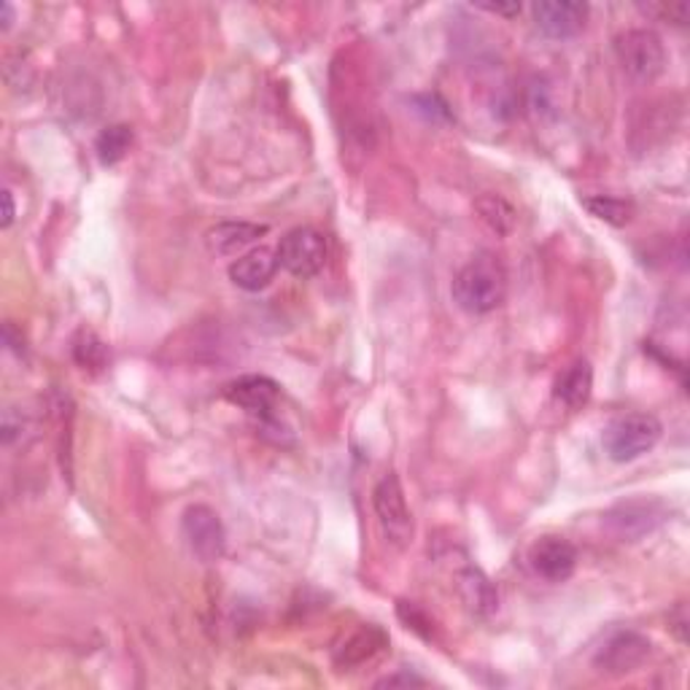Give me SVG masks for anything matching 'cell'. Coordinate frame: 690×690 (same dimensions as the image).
Returning <instances> with one entry per match:
<instances>
[{
	"label": "cell",
	"instance_id": "6da1fadb",
	"mask_svg": "<svg viewBox=\"0 0 690 690\" xmlns=\"http://www.w3.org/2000/svg\"><path fill=\"white\" fill-rule=\"evenodd\" d=\"M451 292L461 311L483 316L502 305L504 294H508V273L496 257L480 254L456 273Z\"/></svg>",
	"mask_w": 690,
	"mask_h": 690
},
{
	"label": "cell",
	"instance_id": "7a4b0ae2",
	"mask_svg": "<svg viewBox=\"0 0 690 690\" xmlns=\"http://www.w3.org/2000/svg\"><path fill=\"white\" fill-rule=\"evenodd\" d=\"M663 424L652 412H624L604 429V451L618 464L639 459L658 446Z\"/></svg>",
	"mask_w": 690,
	"mask_h": 690
},
{
	"label": "cell",
	"instance_id": "3957f363",
	"mask_svg": "<svg viewBox=\"0 0 690 690\" xmlns=\"http://www.w3.org/2000/svg\"><path fill=\"white\" fill-rule=\"evenodd\" d=\"M615 58L631 82L650 84L667 67V46H663L661 35L652 30L634 28L615 39Z\"/></svg>",
	"mask_w": 690,
	"mask_h": 690
},
{
	"label": "cell",
	"instance_id": "277c9868",
	"mask_svg": "<svg viewBox=\"0 0 690 690\" xmlns=\"http://www.w3.org/2000/svg\"><path fill=\"white\" fill-rule=\"evenodd\" d=\"M373 508L388 545H394L397 551H405L412 540V513L408 508V499H405L402 483H399V478L394 472L384 474L378 480V485H375Z\"/></svg>",
	"mask_w": 690,
	"mask_h": 690
},
{
	"label": "cell",
	"instance_id": "5b68a950",
	"mask_svg": "<svg viewBox=\"0 0 690 690\" xmlns=\"http://www.w3.org/2000/svg\"><path fill=\"white\" fill-rule=\"evenodd\" d=\"M181 532L189 551L202 564H216L227 551V532L219 513L208 504H189L181 515Z\"/></svg>",
	"mask_w": 690,
	"mask_h": 690
},
{
	"label": "cell",
	"instance_id": "8992f818",
	"mask_svg": "<svg viewBox=\"0 0 690 690\" xmlns=\"http://www.w3.org/2000/svg\"><path fill=\"white\" fill-rule=\"evenodd\" d=\"M275 257L294 279H313L326 262V238L313 227H294L281 238Z\"/></svg>",
	"mask_w": 690,
	"mask_h": 690
},
{
	"label": "cell",
	"instance_id": "52a82bcc",
	"mask_svg": "<svg viewBox=\"0 0 690 690\" xmlns=\"http://www.w3.org/2000/svg\"><path fill=\"white\" fill-rule=\"evenodd\" d=\"M650 639L639 631H618L604 642L594 656V667L609 677H624L637 671L650 658Z\"/></svg>",
	"mask_w": 690,
	"mask_h": 690
},
{
	"label": "cell",
	"instance_id": "ba28073f",
	"mask_svg": "<svg viewBox=\"0 0 690 690\" xmlns=\"http://www.w3.org/2000/svg\"><path fill=\"white\" fill-rule=\"evenodd\" d=\"M534 22L547 39H575L585 30L588 22V6L577 0H540L532 6Z\"/></svg>",
	"mask_w": 690,
	"mask_h": 690
},
{
	"label": "cell",
	"instance_id": "9c48e42d",
	"mask_svg": "<svg viewBox=\"0 0 690 690\" xmlns=\"http://www.w3.org/2000/svg\"><path fill=\"white\" fill-rule=\"evenodd\" d=\"M663 515H667V510L658 499H631V502H620L618 508L609 510L604 515V523L624 542H634L642 534L652 532L663 521Z\"/></svg>",
	"mask_w": 690,
	"mask_h": 690
},
{
	"label": "cell",
	"instance_id": "30bf717a",
	"mask_svg": "<svg viewBox=\"0 0 690 690\" xmlns=\"http://www.w3.org/2000/svg\"><path fill=\"white\" fill-rule=\"evenodd\" d=\"M529 564L545 583H566L577 569V551L564 537H542L529 551Z\"/></svg>",
	"mask_w": 690,
	"mask_h": 690
},
{
	"label": "cell",
	"instance_id": "8fae6325",
	"mask_svg": "<svg viewBox=\"0 0 690 690\" xmlns=\"http://www.w3.org/2000/svg\"><path fill=\"white\" fill-rule=\"evenodd\" d=\"M224 397L238 408H243L249 416H259L264 421V418L273 416L275 405H279L281 386L268 375H243V378L232 380L224 388Z\"/></svg>",
	"mask_w": 690,
	"mask_h": 690
},
{
	"label": "cell",
	"instance_id": "7c38bea8",
	"mask_svg": "<svg viewBox=\"0 0 690 690\" xmlns=\"http://www.w3.org/2000/svg\"><path fill=\"white\" fill-rule=\"evenodd\" d=\"M279 257L270 249H251L230 264V281L243 292H262L279 273Z\"/></svg>",
	"mask_w": 690,
	"mask_h": 690
},
{
	"label": "cell",
	"instance_id": "4fadbf2b",
	"mask_svg": "<svg viewBox=\"0 0 690 690\" xmlns=\"http://www.w3.org/2000/svg\"><path fill=\"white\" fill-rule=\"evenodd\" d=\"M268 236V224H254V221H224L208 230V251L216 257H243L245 249L257 243L259 238Z\"/></svg>",
	"mask_w": 690,
	"mask_h": 690
},
{
	"label": "cell",
	"instance_id": "5bb4252c",
	"mask_svg": "<svg viewBox=\"0 0 690 690\" xmlns=\"http://www.w3.org/2000/svg\"><path fill=\"white\" fill-rule=\"evenodd\" d=\"M388 645V637L380 631L378 626H365L354 634L351 639H345V645L335 652V663L341 669L362 667V663L373 661L380 650Z\"/></svg>",
	"mask_w": 690,
	"mask_h": 690
},
{
	"label": "cell",
	"instance_id": "9a60e30c",
	"mask_svg": "<svg viewBox=\"0 0 690 690\" xmlns=\"http://www.w3.org/2000/svg\"><path fill=\"white\" fill-rule=\"evenodd\" d=\"M459 594L464 599L467 607L472 609L474 615H491L496 613L499 607V594L494 588V583L478 569V566H467L459 575Z\"/></svg>",
	"mask_w": 690,
	"mask_h": 690
},
{
	"label": "cell",
	"instance_id": "2e32d148",
	"mask_svg": "<svg viewBox=\"0 0 690 690\" xmlns=\"http://www.w3.org/2000/svg\"><path fill=\"white\" fill-rule=\"evenodd\" d=\"M590 391H594V369H590L588 362H575L558 375L556 399H561L569 410H581L590 399Z\"/></svg>",
	"mask_w": 690,
	"mask_h": 690
},
{
	"label": "cell",
	"instance_id": "e0dca14e",
	"mask_svg": "<svg viewBox=\"0 0 690 690\" xmlns=\"http://www.w3.org/2000/svg\"><path fill=\"white\" fill-rule=\"evenodd\" d=\"M474 211H478L480 221L489 224L496 236H510L515 227V208L510 206L504 197L499 195H483L474 200Z\"/></svg>",
	"mask_w": 690,
	"mask_h": 690
},
{
	"label": "cell",
	"instance_id": "ac0fdd59",
	"mask_svg": "<svg viewBox=\"0 0 690 690\" xmlns=\"http://www.w3.org/2000/svg\"><path fill=\"white\" fill-rule=\"evenodd\" d=\"M129 146H133V129L127 125H111L103 129L95 140L97 159H101L103 165H116L119 159H125Z\"/></svg>",
	"mask_w": 690,
	"mask_h": 690
},
{
	"label": "cell",
	"instance_id": "d6986e66",
	"mask_svg": "<svg viewBox=\"0 0 690 690\" xmlns=\"http://www.w3.org/2000/svg\"><path fill=\"white\" fill-rule=\"evenodd\" d=\"M583 206L588 208L590 216H596V219L607 221V224H613V227H626L628 221L634 219V206L628 200H620V197L594 195V197H585Z\"/></svg>",
	"mask_w": 690,
	"mask_h": 690
},
{
	"label": "cell",
	"instance_id": "ffe728a7",
	"mask_svg": "<svg viewBox=\"0 0 690 690\" xmlns=\"http://www.w3.org/2000/svg\"><path fill=\"white\" fill-rule=\"evenodd\" d=\"M73 359L84 369H101L106 365V345H103L95 332L82 330L73 337Z\"/></svg>",
	"mask_w": 690,
	"mask_h": 690
},
{
	"label": "cell",
	"instance_id": "44dd1931",
	"mask_svg": "<svg viewBox=\"0 0 690 690\" xmlns=\"http://www.w3.org/2000/svg\"><path fill=\"white\" fill-rule=\"evenodd\" d=\"M397 613H399V618H402L405 624H408V628H412V631L424 634V637H431V624L427 620V615H424L421 609L416 607V604L399 602Z\"/></svg>",
	"mask_w": 690,
	"mask_h": 690
},
{
	"label": "cell",
	"instance_id": "7402d4cb",
	"mask_svg": "<svg viewBox=\"0 0 690 690\" xmlns=\"http://www.w3.org/2000/svg\"><path fill=\"white\" fill-rule=\"evenodd\" d=\"M647 14H656L661 20H669L675 24H686L688 22V3H663V6H645Z\"/></svg>",
	"mask_w": 690,
	"mask_h": 690
},
{
	"label": "cell",
	"instance_id": "603a6c76",
	"mask_svg": "<svg viewBox=\"0 0 690 690\" xmlns=\"http://www.w3.org/2000/svg\"><path fill=\"white\" fill-rule=\"evenodd\" d=\"M421 688L427 686V680H421L418 675H410V671H399V675H391V677H384V680L375 682V688Z\"/></svg>",
	"mask_w": 690,
	"mask_h": 690
},
{
	"label": "cell",
	"instance_id": "cb8c5ba5",
	"mask_svg": "<svg viewBox=\"0 0 690 690\" xmlns=\"http://www.w3.org/2000/svg\"><path fill=\"white\" fill-rule=\"evenodd\" d=\"M478 9L489 11V14H496V17H518L521 14V3H474Z\"/></svg>",
	"mask_w": 690,
	"mask_h": 690
},
{
	"label": "cell",
	"instance_id": "d4e9b609",
	"mask_svg": "<svg viewBox=\"0 0 690 690\" xmlns=\"http://www.w3.org/2000/svg\"><path fill=\"white\" fill-rule=\"evenodd\" d=\"M14 216H17V208H14V195H11V189H3V230H9L11 224H14Z\"/></svg>",
	"mask_w": 690,
	"mask_h": 690
},
{
	"label": "cell",
	"instance_id": "484cf974",
	"mask_svg": "<svg viewBox=\"0 0 690 690\" xmlns=\"http://www.w3.org/2000/svg\"><path fill=\"white\" fill-rule=\"evenodd\" d=\"M0 11H3V20H0V28L9 30L11 22H14V6L11 3H0Z\"/></svg>",
	"mask_w": 690,
	"mask_h": 690
}]
</instances>
